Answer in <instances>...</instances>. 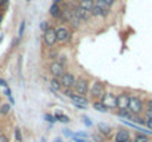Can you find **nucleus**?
Masks as SVG:
<instances>
[{"label": "nucleus", "instance_id": "nucleus-10", "mask_svg": "<svg viewBox=\"0 0 152 142\" xmlns=\"http://www.w3.org/2000/svg\"><path fill=\"white\" fill-rule=\"evenodd\" d=\"M130 95L129 93H120L117 95V110H124L129 107Z\"/></svg>", "mask_w": 152, "mask_h": 142}, {"label": "nucleus", "instance_id": "nucleus-35", "mask_svg": "<svg viewBox=\"0 0 152 142\" xmlns=\"http://www.w3.org/2000/svg\"><path fill=\"white\" fill-rule=\"evenodd\" d=\"M0 142H10V141H9V138H7L6 135L1 133V135H0Z\"/></svg>", "mask_w": 152, "mask_h": 142}, {"label": "nucleus", "instance_id": "nucleus-33", "mask_svg": "<svg viewBox=\"0 0 152 142\" xmlns=\"http://www.w3.org/2000/svg\"><path fill=\"white\" fill-rule=\"evenodd\" d=\"M103 1H105V3H106V4L109 6V7H112V6H114V4L117 3V0H103Z\"/></svg>", "mask_w": 152, "mask_h": 142}, {"label": "nucleus", "instance_id": "nucleus-42", "mask_svg": "<svg viewBox=\"0 0 152 142\" xmlns=\"http://www.w3.org/2000/svg\"><path fill=\"white\" fill-rule=\"evenodd\" d=\"M42 142H46V139H45V138H43V139H42Z\"/></svg>", "mask_w": 152, "mask_h": 142}, {"label": "nucleus", "instance_id": "nucleus-21", "mask_svg": "<svg viewBox=\"0 0 152 142\" xmlns=\"http://www.w3.org/2000/svg\"><path fill=\"white\" fill-rule=\"evenodd\" d=\"M10 108H12L10 104H3V105H0V114H1V116H7V114L10 113Z\"/></svg>", "mask_w": 152, "mask_h": 142}, {"label": "nucleus", "instance_id": "nucleus-36", "mask_svg": "<svg viewBox=\"0 0 152 142\" xmlns=\"http://www.w3.org/2000/svg\"><path fill=\"white\" fill-rule=\"evenodd\" d=\"M75 136H78V138H86V139H87V133H84V132H77Z\"/></svg>", "mask_w": 152, "mask_h": 142}, {"label": "nucleus", "instance_id": "nucleus-3", "mask_svg": "<svg viewBox=\"0 0 152 142\" xmlns=\"http://www.w3.org/2000/svg\"><path fill=\"white\" fill-rule=\"evenodd\" d=\"M89 93L92 95V98L96 101V99H101L102 96L105 95V85L102 83V82H93L92 83V86H90V89H89Z\"/></svg>", "mask_w": 152, "mask_h": 142}, {"label": "nucleus", "instance_id": "nucleus-31", "mask_svg": "<svg viewBox=\"0 0 152 142\" xmlns=\"http://www.w3.org/2000/svg\"><path fill=\"white\" fill-rule=\"evenodd\" d=\"M59 64H62V65H65V62H66V56H59L58 59H56Z\"/></svg>", "mask_w": 152, "mask_h": 142}, {"label": "nucleus", "instance_id": "nucleus-9", "mask_svg": "<svg viewBox=\"0 0 152 142\" xmlns=\"http://www.w3.org/2000/svg\"><path fill=\"white\" fill-rule=\"evenodd\" d=\"M49 71H50V74L53 76V77L59 79V77L65 73V65L59 64L58 61H52L50 65H49Z\"/></svg>", "mask_w": 152, "mask_h": 142}, {"label": "nucleus", "instance_id": "nucleus-18", "mask_svg": "<svg viewBox=\"0 0 152 142\" xmlns=\"http://www.w3.org/2000/svg\"><path fill=\"white\" fill-rule=\"evenodd\" d=\"M133 141L134 142H151V139H149L148 133H145V132H137Z\"/></svg>", "mask_w": 152, "mask_h": 142}, {"label": "nucleus", "instance_id": "nucleus-24", "mask_svg": "<svg viewBox=\"0 0 152 142\" xmlns=\"http://www.w3.org/2000/svg\"><path fill=\"white\" fill-rule=\"evenodd\" d=\"M49 28H50V24H49L48 21H42V22H40V30H42L43 33H45L46 30H49Z\"/></svg>", "mask_w": 152, "mask_h": 142}, {"label": "nucleus", "instance_id": "nucleus-19", "mask_svg": "<svg viewBox=\"0 0 152 142\" xmlns=\"http://www.w3.org/2000/svg\"><path fill=\"white\" fill-rule=\"evenodd\" d=\"M92 107H93V108H95L96 111H99V113H108V111H109V110H108V108H106V107H105V105L102 104V102H101V101H99V99H96V101H93V104H92Z\"/></svg>", "mask_w": 152, "mask_h": 142}, {"label": "nucleus", "instance_id": "nucleus-17", "mask_svg": "<svg viewBox=\"0 0 152 142\" xmlns=\"http://www.w3.org/2000/svg\"><path fill=\"white\" fill-rule=\"evenodd\" d=\"M50 89H52V92H53L55 95H58V90H61V89H62V85H61L59 79H56V77H53V79H52Z\"/></svg>", "mask_w": 152, "mask_h": 142}, {"label": "nucleus", "instance_id": "nucleus-20", "mask_svg": "<svg viewBox=\"0 0 152 142\" xmlns=\"http://www.w3.org/2000/svg\"><path fill=\"white\" fill-rule=\"evenodd\" d=\"M55 118H56V121L64 123V124L69 123V117H68V116H65V114H62V113H59V111H56V113H55Z\"/></svg>", "mask_w": 152, "mask_h": 142}, {"label": "nucleus", "instance_id": "nucleus-26", "mask_svg": "<svg viewBox=\"0 0 152 142\" xmlns=\"http://www.w3.org/2000/svg\"><path fill=\"white\" fill-rule=\"evenodd\" d=\"M45 120L48 121V123H56V118H55V116H52V114H45Z\"/></svg>", "mask_w": 152, "mask_h": 142}, {"label": "nucleus", "instance_id": "nucleus-16", "mask_svg": "<svg viewBox=\"0 0 152 142\" xmlns=\"http://www.w3.org/2000/svg\"><path fill=\"white\" fill-rule=\"evenodd\" d=\"M111 126L109 124H106V123H99L98 124V132L101 133V135H103V136H108L109 133H111Z\"/></svg>", "mask_w": 152, "mask_h": 142}, {"label": "nucleus", "instance_id": "nucleus-4", "mask_svg": "<svg viewBox=\"0 0 152 142\" xmlns=\"http://www.w3.org/2000/svg\"><path fill=\"white\" fill-rule=\"evenodd\" d=\"M99 101H101L108 110H117V95L115 93H112V92H105V95L102 96Z\"/></svg>", "mask_w": 152, "mask_h": 142}, {"label": "nucleus", "instance_id": "nucleus-34", "mask_svg": "<svg viewBox=\"0 0 152 142\" xmlns=\"http://www.w3.org/2000/svg\"><path fill=\"white\" fill-rule=\"evenodd\" d=\"M83 121H84V124L86 126H89V127H92V121L87 118V117H83Z\"/></svg>", "mask_w": 152, "mask_h": 142}, {"label": "nucleus", "instance_id": "nucleus-44", "mask_svg": "<svg viewBox=\"0 0 152 142\" xmlns=\"http://www.w3.org/2000/svg\"><path fill=\"white\" fill-rule=\"evenodd\" d=\"M0 117H1V114H0Z\"/></svg>", "mask_w": 152, "mask_h": 142}, {"label": "nucleus", "instance_id": "nucleus-41", "mask_svg": "<svg viewBox=\"0 0 152 142\" xmlns=\"http://www.w3.org/2000/svg\"><path fill=\"white\" fill-rule=\"evenodd\" d=\"M1 19H3V15H1V13H0V22H1Z\"/></svg>", "mask_w": 152, "mask_h": 142}, {"label": "nucleus", "instance_id": "nucleus-11", "mask_svg": "<svg viewBox=\"0 0 152 142\" xmlns=\"http://www.w3.org/2000/svg\"><path fill=\"white\" fill-rule=\"evenodd\" d=\"M129 141H130V132L124 130V129L118 130L115 133V136H114V142H129Z\"/></svg>", "mask_w": 152, "mask_h": 142}, {"label": "nucleus", "instance_id": "nucleus-14", "mask_svg": "<svg viewBox=\"0 0 152 142\" xmlns=\"http://www.w3.org/2000/svg\"><path fill=\"white\" fill-rule=\"evenodd\" d=\"M117 116H118V117H123V118H127V121H132V120H133V117H134V114H132L129 108L117 110Z\"/></svg>", "mask_w": 152, "mask_h": 142}, {"label": "nucleus", "instance_id": "nucleus-8", "mask_svg": "<svg viewBox=\"0 0 152 142\" xmlns=\"http://www.w3.org/2000/svg\"><path fill=\"white\" fill-rule=\"evenodd\" d=\"M43 42H45V45L48 47H53L56 45V31H55V28L50 27L49 30H46L45 33H43Z\"/></svg>", "mask_w": 152, "mask_h": 142}, {"label": "nucleus", "instance_id": "nucleus-27", "mask_svg": "<svg viewBox=\"0 0 152 142\" xmlns=\"http://www.w3.org/2000/svg\"><path fill=\"white\" fill-rule=\"evenodd\" d=\"M4 95H6V96H7V98L10 99V104H13V98H12V92H10V89H9V88H6V89H4Z\"/></svg>", "mask_w": 152, "mask_h": 142}, {"label": "nucleus", "instance_id": "nucleus-40", "mask_svg": "<svg viewBox=\"0 0 152 142\" xmlns=\"http://www.w3.org/2000/svg\"><path fill=\"white\" fill-rule=\"evenodd\" d=\"M55 142H62V139H61V138H56V139H55Z\"/></svg>", "mask_w": 152, "mask_h": 142}, {"label": "nucleus", "instance_id": "nucleus-7", "mask_svg": "<svg viewBox=\"0 0 152 142\" xmlns=\"http://www.w3.org/2000/svg\"><path fill=\"white\" fill-rule=\"evenodd\" d=\"M75 77H74V74L72 73H64L61 77H59V82H61V85H62V88H65V89H72L74 88V85H75Z\"/></svg>", "mask_w": 152, "mask_h": 142}, {"label": "nucleus", "instance_id": "nucleus-12", "mask_svg": "<svg viewBox=\"0 0 152 142\" xmlns=\"http://www.w3.org/2000/svg\"><path fill=\"white\" fill-rule=\"evenodd\" d=\"M49 13H50L52 18H55V19H61V18H62V7H61V4L53 3V4L50 6V9H49Z\"/></svg>", "mask_w": 152, "mask_h": 142}, {"label": "nucleus", "instance_id": "nucleus-25", "mask_svg": "<svg viewBox=\"0 0 152 142\" xmlns=\"http://www.w3.org/2000/svg\"><path fill=\"white\" fill-rule=\"evenodd\" d=\"M24 31H25V21H22V22H21V27H19V31H18V37H19V39H22Z\"/></svg>", "mask_w": 152, "mask_h": 142}, {"label": "nucleus", "instance_id": "nucleus-13", "mask_svg": "<svg viewBox=\"0 0 152 142\" xmlns=\"http://www.w3.org/2000/svg\"><path fill=\"white\" fill-rule=\"evenodd\" d=\"M78 7L84 9L87 12H92V9L95 7V0H80L78 1Z\"/></svg>", "mask_w": 152, "mask_h": 142}, {"label": "nucleus", "instance_id": "nucleus-39", "mask_svg": "<svg viewBox=\"0 0 152 142\" xmlns=\"http://www.w3.org/2000/svg\"><path fill=\"white\" fill-rule=\"evenodd\" d=\"M64 0H53V3H56V4H59V3H62Z\"/></svg>", "mask_w": 152, "mask_h": 142}, {"label": "nucleus", "instance_id": "nucleus-30", "mask_svg": "<svg viewBox=\"0 0 152 142\" xmlns=\"http://www.w3.org/2000/svg\"><path fill=\"white\" fill-rule=\"evenodd\" d=\"M145 108H146V111H152V99H148V101H146Z\"/></svg>", "mask_w": 152, "mask_h": 142}, {"label": "nucleus", "instance_id": "nucleus-23", "mask_svg": "<svg viewBox=\"0 0 152 142\" xmlns=\"http://www.w3.org/2000/svg\"><path fill=\"white\" fill-rule=\"evenodd\" d=\"M92 138L95 139V142H103V141H105V136H103V135H101L99 132L93 133V135H92Z\"/></svg>", "mask_w": 152, "mask_h": 142}, {"label": "nucleus", "instance_id": "nucleus-5", "mask_svg": "<svg viewBox=\"0 0 152 142\" xmlns=\"http://www.w3.org/2000/svg\"><path fill=\"white\" fill-rule=\"evenodd\" d=\"M74 92L78 95H81V96H86V95L89 93V89H90V86H89V82L86 80V79H77L75 80V85H74Z\"/></svg>", "mask_w": 152, "mask_h": 142}, {"label": "nucleus", "instance_id": "nucleus-32", "mask_svg": "<svg viewBox=\"0 0 152 142\" xmlns=\"http://www.w3.org/2000/svg\"><path fill=\"white\" fill-rule=\"evenodd\" d=\"M64 135H65V136H69V138L74 136V133H72L71 130H68V129H64Z\"/></svg>", "mask_w": 152, "mask_h": 142}, {"label": "nucleus", "instance_id": "nucleus-38", "mask_svg": "<svg viewBox=\"0 0 152 142\" xmlns=\"http://www.w3.org/2000/svg\"><path fill=\"white\" fill-rule=\"evenodd\" d=\"M3 6H6V3H4V0H0V9H1Z\"/></svg>", "mask_w": 152, "mask_h": 142}, {"label": "nucleus", "instance_id": "nucleus-29", "mask_svg": "<svg viewBox=\"0 0 152 142\" xmlns=\"http://www.w3.org/2000/svg\"><path fill=\"white\" fill-rule=\"evenodd\" d=\"M72 139H74V142H90L89 139H86V138H78V136H72Z\"/></svg>", "mask_w": 152, "mask_h": 142}, {"label": "nucleus", "instance_id": "nucleus-22", "mask_svg": "<svg viewBox=\"0 0 152 142\" xmlns=\"http://www.w3.org/2000/svg\"><path fill=\"white\" fill-rule=\"evenodd\" d=\"M13 133H15L16 142H22V133H21V129H19V127H16V129L13 130Z\"/></svg>", "mask_w": 152, "mask_h": 142}, {"label": "nucleus", "instance_id": "nucleus-6", "mask_svg": "<svg viewBox=\"0 0 152 142\" xmlns=\"http://www.w3.org/2000/svg\"><path fill=\"white\" fill-rule=\"evenodd\" d=\"M55 31H56V40L59 43H66V42L71 40V31H69V28L61 25V27L55 28Z\"/></svg>", "mask_w": 152, "mask_h": 142}, {"label": "nucleus", "instance_id": "nucleus-37", "mask_svg": "<svg viewBox=\"0 0 152 142\" xmlns=\"http://www.w3.org/2000/svg\"><path fill=\"white\" fill-rule=\"evenodd\" d=\"M0 86L6 89V88H7V83H6V80H3V79H0Z\"/></svg>", "mask_w": 152, "mask_h": 142}, {"label": "nucleus", "instance_id": "nucleus-28", "mask_svg": "<svg viewBox=\"0 0 152 142\" xmlns=\"http://www.w3.org/2000/svg\"><path fill=\"white\" fill-rule=\"evenodd\" d=\"M145 126L152 132V118H146V117H145Z\"/></svg>", "mask_w": 152, "mask_h": 142}, {"label": "nucleus", "instance_id": "nucleus-15", "mask_svg": "<svg viewBox=\"0 0 152 142\" xmlns=\"http://www.w3.org/2000/svg\"><path fill=\"white\" fill-rule=\"evenodd\" d=\"M95 6H96L98 9H101V12L103 15H108V13L111 12V7H109L103 0H96V1H95Z\"/></svg>", "mask_w": 152, "mask_h": 142}, {"label": "nucleus", "instance_id": "nucleus-2", "mask_svg": "<svg viewBox=\"0 0 152 142\" xmlns=\"http://www.w3.org/2000/svg\"><path fill=\"white\" fill-rule=\"evenodd\" d=\"M127 108L130 110L132 114H137V116H139V114L143 111L145 104H143V101H142L139 96L130 95V101H129V107H127Z\"/></svg>", "mask_w": 152, "mask_h": 142}, {"label": "nucleus", "instance_id": "nucleus-1", "mask_svg": "<svg viewBox=\"0 0 152 142\" xmlns=\"http://www.w3.org/2000/svg\"><path fill=\"white\" fill-rule=\"evenodd\" d=\"M64 95H66V96L71 99V102H72L77 108H80V110H86L87 105H89V99H87L86 96H81V95L72 92V89H65V90H64Z\"/></svg>", "mask_w": 152, "mask_h": 142}, {"label": "nucleus", "instance_id": "nucleus-43", "mask_svg": "<svg viewBox=\"0 0 152 142\" xmlns=\"http://www.w3.org/2000/svg\"><path fill=\"white\" fill-rule=\"evenodd\" d=\"M0 135H1V127H0Z\"/></svg>", "mask_w": 152, "mask_h": 142}]
</instances>
